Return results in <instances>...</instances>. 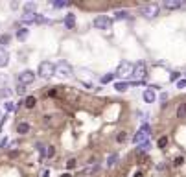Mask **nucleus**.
<instances>
[{
  "mask_svg": "<svg viewBox=\"0 0 186 177\" xmlns=\"http://www.w3.org/2000/svg\"><path fill=\"white\" fill-rule=\"evenodd\" d=\"M37 74H39L42 79H50L54 74H55V65H54L52 61H42L41 65H39Z\"/></svg>",
  "mask_w": 186,
  "mask_h": 177,
  "instance_id": "1",
  "label": "nucleus"
},
{
  "mask_svg": "<svg viewBox=\"0 0 186 177\" xmlns=\"http://www.w3.org/2000/svg\"><path fill=\"white\" fill-rule=\"evenodd\" d=\"M151 135V127L147 125V124H144L140 129H138V133L133 137V142L136 144V146H140V144H144V142H147V137Z\"/></svg>",
  "mask_w": 186,
  "mask_h": 177,
  "instance_id": "2",
  "label": "nucleus"
},
{
  "mask_svg": "<svg viewBox=\"0 0 186 177\" xmlns=\"http://www.w3.org/2000/svg\"><path fill=\"white\" fill-rule=\"evenodd\" d=\"M55 74H59L63 78H72V76H74V70H72V66H70L66 61H59V63L55 65Z\"/></svg>",
  "mask_w": 186,
  "mask_h": 177,
  "instance_id": "3",
  "label": "nucleus"
},
{
  "mask_svg": "<svg viewBox=\"0 0 186 177\" xmlns=\"http://www.w3.org/2000/svg\"><path fill=\"white\" fill-rule=\"evenodd\" d=\"M92 26L96 30H109L112 26V19H109L107 15H100V17H96L92 20Z\"/></svg>",
  "mask_w": 186,
  "mask_h": 177,
  "instance_id": "4",
  "label": "nucleus"
},
{
  "mask_svg": "<svg viewBox=\"0 0 186 177\" xmlns=\"http://www.w3.org/2000/svg\"><path fill=\"white\" fill-rule=\"evenodd\" d=\"M159 4H149V6H145V7H142L140 9V13L144 15L145 19H153V17H157L159 15Z\"/></svg>",
  "mask_w": 186,
  "mask_h": 177,
  "instance_id": "5",
  "label": "nucleus"
},
{
  "mask_svg": "<svg viewBox=\"0 0 186 177\" xmlns=\"http://www.w3.org/2000/svg\"><path fill=\"white\" fill-rule=\"evenodd\" d=\"M133 66L129 61H124L118 65V70H116V76H133Z\"/></svg>",
  "mask_w": 186,
  "mask_h": 177,
  "instance_id": "6",
  "label": "nucleus"
},
{
  "mask_svg": "<svg viewBox=\"0 0 186 177\" xmlns=\"http://www.w3.org/2000/svg\"><path fill=\"white\" fill-rule=\"evenodd\" d=\"M19 83L21 85H30V83H33L35 81V72H31V70H24L19 74Z\"/></svg>",
  "mask_w": 186,
  "mask_h": 177,
  "instance_id": "7",
  "label": "nucleus"
},
{
  "mask_svg": "<svg viewBox=\"0 0 186 177\" xmlns=\"http://www.w3.org/2000/svg\"><path fill=\"white\" fill-rule=\"evenodd\" d=\"M133 76H136V78H140V81L147 76V70H145V63H136L135 66H133Z\"/></svg>",
  "mask_w": 186,
  "mask_h": 177,
  "instance_id": "8",
  "label": "nucleus"
},
{
  "mask_svg": "<svg viewBox=\"0 0 186 177\" xmlns=\"http://www.w3.org/2000/svg\"><path fill=\"white\" fill-rule=\"evenodd\" d=\"M164 6L166 9H181V7H186V4H183L181 0H164Z\"/></svg>",
  "mask_w": 186,
  "mask_h": 177,
  "instance_id": "9",
  "label": "nucleus"
},
{
  "mask_svg": "<svg viewBox=\"0 0 186 177\" xmlns=\"http://www.w3.org/2000/svg\"><path fill=\"white\" fill-rule=\"evenodd\" d=\"M74 26H76V15H74V13H68V15L64 17V28H66V30H74Z\"/></svg>",
  "mask_w": 186,
  "mask_h": 177,
  "instance_id": "10",
  "label": "nucleus"
},
{
  "mask_svg": "<svg viewBox=\"0 0 186 177\" xmlns=\"http://www.w3.org/2000/svg\"><path fill=\"white\" fill-rule=\"evenodd\" d=\"M7 63H9V54H7V50H6V48H0V68L7 66Z\"/></svg>",
  "mask_w": 186,
  "mask_h": 177,
  "instance_id": "11",
  "label": "nucleus"
},
{
  "mask_svg": "<svg viewBox=\"0 0 186 177\" xmlns=\"http://www.w3.org/2000/svg\"><path fill=\"white\" fill-rule=\"evenodd\" d=\"M155 100H157L155 91H153V89H145V91H144V101H145V103H153Z\"/></svg>",
  "mask_w": 186,
  "mask_h": 177,
  "instance_id": "12",
  "label": "nucleus"
},
{
  "mask_svg": "<svg viewBox=\"0 0 186 177\" xmlns=\"http://www.w3.org/2000/svg\"><path fill=\"white\" fill-rule=\"evenodd\" d=\"M28 35H30V30H28L26 26H22V28L17 30V39L19 41H26L28 39Z\"/></svg>",
  "mask_w": 186,
  "mask_h": 177,
  "instance_id": "13",
  "label": "nucleus"
},
{
  "mask_svg": "<svg viewBox=\"0 0 186 177\" xmlns=\"http://www.w3.org/2000/svg\"><path fill=\"white\" fill-rule=\"evenodd\" d=\"M30 129H31V127H30V124H26V122H21V124L17 125V133H19V135H28Z\"/></svg>",
  "mask_w": 186,
  "mask_h": 177,
  "instance_id": "14",
  "label": "nucleus"
},
{
  "mask_svg": "<svg viewBox=\"0 0 186 177\" xmlns=\"http://www.w3.org/2000/svg\"><path fill=\"white\" fill-rule=\"evenodd\" d=\"M24 13L26 15H33L35 13V2H26L24 4Z\"/></svg>",
  "mask_w": 186,
  "mask_h": 177,
  "instance_id": "15",
  "label": "nucleus"
},
{
  "mask_svg": "<svg viewBox=\"0 0 186 177\" xmlns=\"http://www.w3.org/2000/svg\"><path fill=\"white\" fill-rule=\"evenodd\" d=\"M129 87H131V85H129V83H127V81H118V83H116V85H114V89H116V91H118V92H125V91H127V89H129Z\"/></svg>",
  "mask_w": 186,
  "mask_h": 177,
  "instance_id": "16",
  "label": "nucleus"
},
{
  "mask_svg": "<svg viewBox=\"0 0 186 177\" xmlns=\"http://www.w3.org/2000/svg\"><path fill=\"white\" fill-rule=\"evenodd\" d=\"M35 103H37L35 96H28V98L24 100V105H26L28 109H33V107H35Z\"/></svg>",
  "mask_w": 186,
  "mask_h": 177,
  "instance_id": "17",
  "label": "nucleus"
},
{
  "mask_svg": "<svg viewBox=\"0 0 186 177\" xmlns=\"http://www.w3.org/2000/svg\"><path fill=\"white\" fill-rule=\"evenodd\" d=\"M131 15H129V11L124 9V11H116V15H114V19L116 20H124V19H129Z\"/></svg>",
  "mask_w": 186,
  "mask_h": 177,
  "instance_id": "18",
  "label": "nucleus"
},
{
  "mask_svg": "<svg viewBox=\"0 0 186 177\" xmlns=\"http://www.w3.org/2000/svg\"><path fill=\"white\" fill-rule=\"evenodd\" d=\"M9 41H11V35H7V33H4V35H0V48H4V46H7V44H9Z\"/></svg>",
  "mask_w": 186,
  "mask_h": 177,
  "instance_id": "19",
  "label": "nucleus"
},
{
  "mask_svg": "<svg viewBox=\"0 0 186 177\" xmlns=\"http://www.w3.org/2000/svg\"><path fill=\"white\" fill-rule=\"evenodd\" d=\"M116 160H118V155H116V153H112L111 157L107 159V168H112V166L116 164Z\"/></svg>",
  "mask_w": 186,
  "mask_h": 177,
  "instance_id": "20",
  "label": "nucleus"
},
{
  "mask_svg": "<svg viewBox=\"0 0 186 177\" xmlns=\"http://www.w3.org/2000/svg\"><path fill=\"white\" fill-rule=\"evenodd\" d=\"M186 116V103H181L177 109V118H184Z\"/></svg>",
  "mask_w": 186,
  "mask_h": 177,
  "instance_id": "21",
  "label": "nucleus"
},
{
  "mask_svg": "<svg viewBox=\"0 0 186 177\" xmlns=\"http://www.w3.org/2000/svg\"><path fill=\"white\" fill-rule=\"evenodd\" d=\"M55 157V148L54 146H46V159H54Z\"/></svg>",
  "mask_w": 186,
  "mask_h": 177,
  "instance_id": "22",
  "label": "nucleus"
},
{
  "mask_svg": "<svg viewBox=\"0 0 186 177\" xmlns=\"http://www.w3.org/2000/svg\"><path fill=\"white\" fill-rule=\"evenodd\" d=\"M33 22H35V24H46V22H48V19H46V17H42V15H39V13H35V19H33Z\"/></svg>",
  "mask_w": 186,
  "mask_h": 177,
  "instance_id": "23",
  "label": "nucleus"
},
{
  "mask_svg": "<svg viewBox=\"0 0 186 177\" xmlns=\"http://www.w3.org/2000/svg\"><path fill=\"white\" fill-rule=\"evenodd\" d=\"M116 78V74H105V76H102V83H111V81H112V79Z\"/></svg>",
  "mask_w": 186,
  "mask_h": 177,
  "instance_id": "24",
  "label": "nucleus"
},
{
  "mask_svg": "<svg viewBox=\"0 0 186 177\" xmlns=\"http://www.w3.org/2000/svg\"><path fill=\"white\" fill-rule=\"evenodd\" d=\"M149 148H151V144H149V142L140 144V146H138V153H145V151H149Z\"/></svg>",
  "mask_w": 186,
  "mask_h": 177,
  "instance_id": "25",
  "label": "nucleus"
},
{
  "mask_svg": "<svg viewBox=\"0 0 186 177\" xmlns=\"http://www.w3.org/2000/svg\"><path fill=\"white\" fill-rule=\"evenodd\" d=\"M157 144H159V148H160V150H164L166 146H168V137H160Z\"/></svg>",
  "mask_w": 186,
  "mask_h": 177,
  "instance_id": "26",
  "label": "nucleus"
},
{
  "mask_svg": "<svg viewBox=\"0 0 186 177\" xmlns=\"http://www.w3.org/2000/svg\"><path fill=\"white\" fill-rule=\"evenodd\" d=\"M116 140H118L120 144H122V142H125V140H127V133H124V131H122V133H118V137H116Z\"/></svg>",
  "mask_w": 186,
  "mask_h": 177,
  "instance_id": "27",
  "label": "nucleus"
},
{
  "mask_svg": "<svg viewBox=\"0 0 186 177\" xmlns=\"http://www.w3.org/2000/svg\"><path fill=\"white\" fill-rule=\"evenodd\" d=\"M64 6H68V2H64V0H57V2H54V7H64Z\"/></svg>",
  "mask_w": 186,
  "mask_h": 177,
  "instance_id": "28",
  "label": "nucleus"
},
{
  "mask_svg": "<svg viewBox=\"0 0 186 177\" xmlns=\"http://www.w3.org/2000/svg\"><path fill=\"white\" fill-rule=\"evenodd\" d=\"M6 111H9V113H13V111H15V105H13V101H6Z\"/></svg>",
  "mask_w": 186,
  "mask_h": 177,
  "instance_id": "29",
  "label": "nucleus"
},
{
  "mask_svg": "<svg viewBox=\"0 0 186 177\" xmlns=\"http://www.w3.org/2000/svg\"><path fill=\"white\" fill-rule=\"evenodd\" d=\"M76 162H78L76 159H70V160L66 162V168H68V170H72V168H76Z\"/></svg>",
  "mask_w": 186,
  "mask_h": 177,
  "instance_id": "30",
  "label": "nucleus"
},
{
  "mask_svg": "<svg viewBox=\"0 0 186 177\" xmlns=\"http://www.w3.org/2000/svg\"><path fill=\"white\" fill-rule=\"evenodd\" d=\"M24 92H26V85H21V83H19V85H17V94H24Z\"/></svg>",
  "mask_w": 186,
  "mask_h": 177,
  "instance_id": "31",
  "label": "nucleus"
},
{
  "mask_svg": "<svg viewBox=\"0 0 186 177\" xmlns=\"http://www.w3.org/2000/svg\"><path fill=\"white\" fill-rule=\"evenodd\" d=\"M177 87H179V89H184L186 87V79H179V81H177Z\"/></svg>",
  "mask_w": 186,
  "mask_h": 177,
  "instance_id": "32",
  "label": "nucleus"
},
{
  "mask_svg": "<svg viewBox=\"0 0 186 177\" xmlns=\"http://www.w3.org/2000/svg\"><path fill=\"white\" fill-rule=\"evenodd\" d=\"M179 76H181L179 72H171V76H169V79H171V81H177V79H179Z\"/></svg>",
  "mask_w": 186,
  "mask_h": 177,
  "instance_id": "33",
  "label": "nucleus"
},
{
  "mask_svg": "<svg viewBox=\"0 0 186 177\" xmlns=\"http://www.w3.org/2000/svg\"><path fill=\"white\" fill-rule=\"evenodd\" d=\"M183 162H184V159H183V157H177V159H175V162H173V164H175V166H181Z\"/></svg>",
  "mask_w": 186,
  "mask_h": 177,
  "instance_id": "34",
  "label": "nucleus"
},
{
  "mask_svg": "<svg viewBox=\"0 0 186 177\" xmlns=\"http://www.w3.org/2000/svg\"><path fill=\"white\" fill-rule=\"evenodd\" d=\"M6 146H7V138H2L0 140V148H6Z\"/></svg>",
  "mask_w": 186,
  "mask_h": 177,
  "instance_id": "35",
  "label": "nucleus"
},
{
  "mask_svg": "<svg viewBox=\"0 0 186 177\" xmlns=\"http://www.w3.org/2000/svg\"><path fill=\"white\" fill-rule=\"evenodd\" d=\"M41 177H50V170H44L41 174Z\"/></svg>",
  "mask_w": 186,
  "mask_h": 177,
  "instance_id": "36",
  "label": "nucleus"
},
{
  "mask_svg": "<svg viewBox=\"0 0 186 177\" xmlns=\"http://www.w3.org/2000/svg\"><path fill=\"white\" fill-rule=\"evenodd\" d=\"M2 124H4V113L0 111V125H2Z\"/></svg>",
  "mask_w": 186,
  "mask_h": 177,
  "instance_id": "37",
  "label": "nucleus"
},
{
  "mask_svg": "<svg viewBox=\"0 0 186 177\" xmlns=\"http://www.w3.org/2000/svg\"><path fill=\"white\" fill-rule=\"evenodd\" d=\"M133 177H144V175H142L140 172H136V174H135V175H133Z\"/></svg>",
  "mask_w": 186,
  "mask_h": 177,
  "instance_id": "38",
  "label": "nucleus"
},
{
  "mask_svg": "<svg viewBox=\"0 0 186 177\" xmlns=\"http://www.w3.org/2000/svg\"><path fill=\"white\" fill-rule=\"evenodd\" d=\"M61 177H72V175H70V174H63Z\"/></svg>",
  "mask_w": 186,
  "mask_h": 177,
  "instance_id": "39",
  "label": "nucleus"
}]
</instances>
